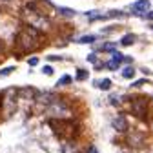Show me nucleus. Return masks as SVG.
Returning a JSON list of instances; mask_svg holds the SVG:
<instances>
[{"mask_svg":"<svg viewBox=\"0 0 153 153\" xmlns=\"http://www.w3.org/2000/svg\"><path fill=\"white\" fill-rule=\"evenodd\" d=\"M44 42V36L42 33L38 31L36 27H24L20 33H18L16 36V49L20 51V53H29V51H36L38 48L42 46Z\"/></svg>","mask_w":153,"mask_h":153,"instance_id":"obj_1","label":"nucleus"},{"mask_svg":"<svg viewBox=\"0 0 153 153\" xmlns=\"http://www.w3.org/2000/svg\"><path fill=\"white\" fill-rule=\"evenodd\" d=\"M131 111L137 117H144V113H148V100L142 97H135L131 100Z\"/></svg>","mask_w":153,"mask_h":153,"instance_id":"obj_2","label":"nucleus"},{"mask_svg":"<svg viewBox=\"0 0 153 153\" xmlns=\"http://www.w3.org/2000/svg\"><path fill=\"white\" fill-rule=\"evenodd\" d=\"M60 124V129H56V133H59V137L66 139V140H71L75 139V124L73 122H59Z\"/></svg>","mask_w":153,"mask_h":153,"instance_id":"obj_3","label":"nucleus"},{"mask_svg":"<svg viewBox=\"0 0 153 153\" xmlns=\"http://www.w3.org/2000/svg\"><path fill=\"white\" fill-rule=\"evenodd\" d=\"M149 11V0H137L133 4V13L135 15H146Z\"/></svg>","mask_w":153,"mask_h":153,"instance_id":"obj_4","label":"nucleus"},{"mask_svg":"<svg viewBox=\"0 0 153 153\" xmlns=\"http://www.w3.org/2000/svg\"><path fill=\"white\" fill-rule=\"evenodd\" d=\"M113 128L117 129V131H126L128 129V122H126V119L122 117H117V119H113Z\"/></svg>","mask_w":153,"mask_h":153,"instance_id":"obj_5","label":"nucleus"},{"mask_svg":"<svg viewBox=\"0 0 153 153\" xmlns=\"http://www.w3.org/2000/svg\"><path fill=\"white\" fill-rule=\"evenodd\" d=\"M135 40H137V36L129 33V35H124V36H122L120 44H122V46H131V44H135Z\"/></svg>","mask_w":153,"mask_h":153,"instance_id":"obj_6","label":"nucleus"},{"mask_svg":"<svg viewBox=\"0 0 153 153\" xmlns=\"http://www.w3.org/2000/svg\"><path fill=\"white\" fill-rule=\"evenodd\" d=\"M95 38H97L95 35H86V36L79 38V40H76V42H79V44H91V42H95Z\"/></svg>","mask_w":153,"mask_h":153,"instance_id":"obj_7","label":"nucleus"},{"mask_svg":"<svg viewBox=\"0 0 153 153\" xmlns=\"http://www.w3.org/2000/svg\"><path fill=\"white\" fill-rule=\"evenodd\" d=\"M122 76H124V79H133V76H135V69H133L131 66L124 68V71H122Z\"/></svg>","mask_w":153,"mask_h":153,"instance_id":"obj_8","label":"nucleus"},{"mask_svg":"<svg viewBox=\"0 0 153 153\" xmlns=\"http://www.w3.org/2000/svg\"><path fill=\"white\" fill-rule=\"evenodd\" d=\"M59 11H60V15H64V16H75V15H76V11L69 9V7H59Z\"/></svg>","mask_w":153,"mask_h":153,"instance_id":"obj_9","label":"nucleus"},{"mask_svg":"<svg viewBox=\"0 0 153 153\" xmlns=\"http://www.w3.org/2000/svg\"><path fill=\"white\" fill-rule=\"evenodd\" d=\"M97 86H99L100 89H109V88H111V80H109V79H104V80L97 82Z\"/></svg>","mask_w":153,"mask_h":153,"instance_id":"obj_10","label":"nucleus"},{"mask_svg":"<svg viewBox=\"0 0 153 153\" xmlns=\"http://www.w3.org/2000/svg\"><path fill=\"white\" fill-rule=\"evenodd\" d=\"M119 66H120V62H119V60H115V59H113V60H109V62L106 64V68H108V69H111V71L119 69Z\"/></svg>","mask_w":153,"mask_h":153,"instance_id":"obj_11","label":"nucleus"},{"mask_svg":"<svg viewBox=\"0 0 153 153\" xmlns=\"http://www.w3.org/2000/svg\"><path fill=\"white\" fill-rule=\"evenodd\" d=\"M15 71V66H9V68H4V69H0V76H7Z\"/></svg>","mask_w":153,"mask_h":153,"instance_id":"obj_12","label":"nucleus"},{"mask_svg":"<svg viewBox=\"0 0 153 153\" xmlns=\"http://www.w3.org/2000/svg\"><path fill=\"white\" fill-rule=\"evenodd\" d=\"M69 82H71V76H69V75H64L62 79L59 80V86H68Z\"/></svg>","mask_w":153,"mask_h":153,"instance_id":"obj_13","label":"nucleus"},{"mask_svg":"<svg viewBox=\"0 0 153 153\" xmlns=\"http://www.w3.org/2000/svg\"><path fill=\"white\" fill-rule=\"evenodd\" d=\"M86 76H88V73L82 71V69H79V73H76V80H84Z\"/></svg>","mask_w":153,"mask_h":153,"instance_id":"obj_14","label":"nucleus"},{"mask_svg":"<svg viewBox=\"0 0 153 153\" xmlns=\"http://www.w3.org/2000/svg\"><path fill=\"white\" fill-rule=\"evenodd\" d=\"M42 73H44V75H53V68H51V66H44V68H42Z\"/></svg>","mask_w":153,"mask_h":153,"instance_id":"obj_15","label":"nucleus"},{"mask_svg":"<svg viewBox=\"0 0 153 153\" xmlns=\"http://www.w3.org/2000/svg\"><path fill=\"white\" fill-rule=\"evenodd\" d=\"M88 62H91V64H95V62H97V55H95V53H91V55H88Z\"/></svg>","mask_w":153,"mask_h":153,"instance_id":"obj_16","label":"nucleus"},{"mask_svg":"<svg viewBox=\"0 0 153 153\" xmlns=\"http://www.w3.org/2000/svg\"><path fill=\"white\" fill-rule=\"evenodd\" d=\"M27 62H29V66H36L38 64V59H36V56H33V59H29Z\"/></svg>","mask_w":153,"mask_h":153,"instance_id":"obj_17","label":"nucleus"},{"mask_svg":"<svg viewBox=\"0 0 153 153\" xmlns=\"http://www.w3.org/2000/svg\"><path fill=\"white\" fill-rule=\"evenodd\" d=\"M142 84H146V79H140V80H137V82H133V86H135V88H139V86H142Z\"/></svg>","mask_w":153,"mask_h":153,"instance_id":"obj_18","label":"nucleus"},{"mask_svg":"<svg viewBox=\"0 0 153 153\" xmlns=\"http://www.w3.org/2000/svg\"><path fill=\"white\" fill-rule=\"evenodd\" d=\"M146 18H148V20H151V22H153V11H148V13H146Z\"/></svg>","mask_w":153,"mask_h":153,"instance_id":"obj_19","label":"nucleus"},{"mask_svg":"<svg viewBox=\"0 0 153 153\" xmlns=\"http://www.w3.org/2000/svg\"><path fill=\"white\" fill-rule=\"evenodd\" d=\"M88 153H99V149H97V148H95V146H91V148L88 149Z\"/></svg>","mask_w":153,"mask_h":153,"instance_id":"obj_20","label":"nucleus"},{"mask_svg":"<svg viewBox=\"0 0 153 153\" xmlns=\"http://www.w3.org/2000/svg\"><path fill=\"white\" fill-rule=\"evenodd\" d=\"M151 31H153V26H151Z\"/></svg>","mask_w":153,"mask_h":153,"instance_id":"obj_21","label":"nucleus"}]
</instances>
